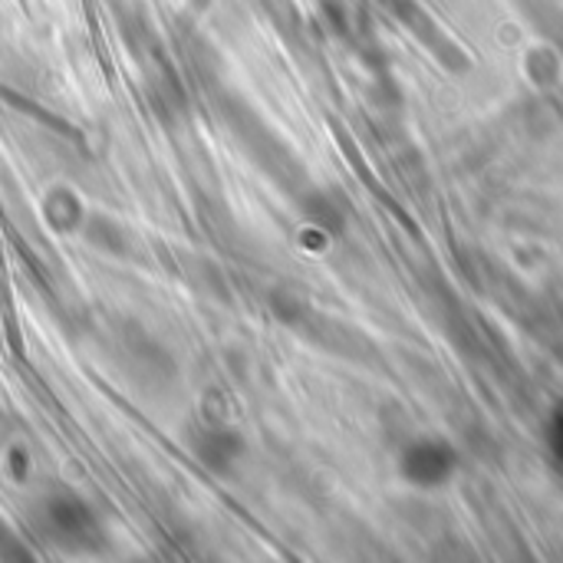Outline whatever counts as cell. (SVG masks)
Here are the masks:
<instances>
[{
    "label": "cell",
    "mask_w": 563,
    "mask_h": 563,
    "mask_svg": "<svg viewBox=\"0 0 563 563\" xmlns=\"http://www.w3.org/2000/svg\"><path fill=\"white\" fill-rule=\"evenodd\" d=\"M43 525L59 544H69V548H86V544H96L99 538L92 508L73 492H56L43 501Z\"/></svg>",
    "instance_id": "6da1fadb"
},
{
    "label": "cell",
    "mask_w": 563,
    "mask_h": 563,
    "mask_svg": "<svg viewBox=\"0 0 563 563\" xmlns=\"http://www.w3.org/2000/svg\"><path fill=\"white\" fill-rule=\"evenodd\" d=\"M122 350H125V363L132 366V373H135V379L139 383H165V379H172L175 376V363L168 360V353L155 343V340H148V336H125L122 340Z\"/></svg>",
    "instance_id": "7a4b0ae2"
},
{
    "label": "cell",
    "mask_w": 563,
    "mask_h": 563,
    "mask_svg": "<svg viewBox=\"0 0 563 563\" xmlns=\"http://www.w3.org/2000/svg\"><path fill=\"white\" fill-rule=\"evenodd\" d=\"M195 455L205 468H211L214 475H228L231 465L241 455V435H234L228 426H208L198 439H195Z\"/></svg>",
    "instance_id": "3957f363"
},
{
    "label": "cell",
    "mask_w": 563,
    "mask_h": 563,
    "mask_svg": "<svg viewBox=\"0 0 563 563\" xmlns=\"http://www.w3.org/2000/svg\"><path fill=\"white\" fill-rule=\"evenodd\" d=\"M43 221L56 234H76L86 224V211H82L79 195H73L69 188H53L43 198Z\"/></svg>",
    "instance_id": "277c9868"
},
{
    "label": "cell",
    "mask_w": 563,
    "mask_h": 563,
    "mask_svg": "<svg viewBox=\"0 0 563 563\" xmlns=\"http://www.w3.org/2000/svg\"><path fill=\"white\" fill-rule=\"evenodd\" d=\"M82 231H86L89 244H96L99 251H106V254H112V257H129L132 247H135L132 234H129L122 224H115L112 218H102V214L89 218V221L82 224Z\"/></svg>",
    "instance_id": "5b68a950"
},
{
    "label": "cell",
    "mask_w": 563,
    "mask_h": 563,
    "mask_svg": "<svg viewBox=\"0 0 563 563\" xmlns=\"http://www.w3.org/2000/svg\"><path fill=\"white\" fill-rule=\"evenodd\" d=\"M10 472H13V478H26V472H30V459H26V452H23V449H13V452H10Z\"/></svg>",
    "instance_id": "8992f818"
}]
</instances>
